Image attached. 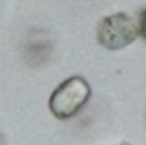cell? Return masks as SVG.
Returning <instances> with one entry per match:
<instances>
[{"label":"cell","instance_id":"obj_3","mask_svg":"<svg viewBox=\"0 0 146 145\" xmlns=\"http://www.w3.org/2000/svg\"><path fill=\"white\" fill-rule=\"evenodd\" d=\"M136 24H138V34L146 41V7L141 9L136 15Z\"/></svg>","mask_w":146,"mask_h":145},{"label":"cell","instance_id":"obj_2","mask_svg":"<svg viewBox=\"0 0 146 145\" xmlns=\"http://www.w3.org/2000/svg\"><path fill=\"white\" fill-rule=\"evenodd\" d=\"M138 36L139 34L136 21L124 12H117L104 17L97 26L99 43L110 51H117L129 46Z\"/></svg>","mask_w":146,"mask_h":145},{"label":"cell","instance_id":"obj_1","mask_svg":"<svg viewBox=\"0 0 146 145\" xmlns=\"http://www.w3.org/2000/svg\"><path fill=\"white\" fill-rule=\"evenodd\" d=\"M92 89L83 77H70L61 82L49 97V109L58 119H70L88 103Z\"/></svg>","mask_w":146,"mask_h":145}]
</instances>
